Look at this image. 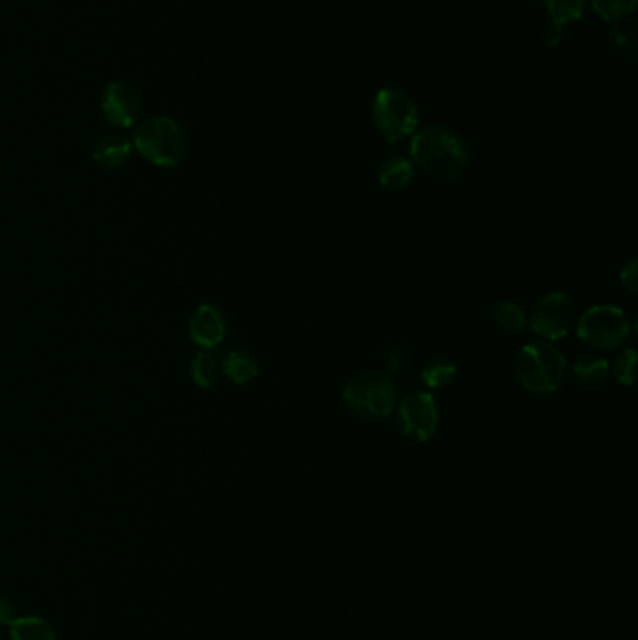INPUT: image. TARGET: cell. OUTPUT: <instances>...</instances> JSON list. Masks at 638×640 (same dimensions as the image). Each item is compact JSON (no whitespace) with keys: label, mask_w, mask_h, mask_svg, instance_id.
<instances>
[{"label":"cell","mask_w":638,"mask_h":640,"mask_svg":"<svg viewBox=\"0 0 638 640\" xmlns=\"http://www.w3.org/2000/svg\"><path fill=\"white\" fill-rule=\"evenodd\" d=\"M412 165L436 178H459L470 165V152L463 139L446 126H427L418 131L410 146Z\"/></svg>","instance_id":"obj_1"},{"label":"cell","mask_w":638,"mask_h":640,"mask_svg":"<svg viewBox=\"0 0 638 640\" xmlns=\"http://www.w3.org/2000/svg\"><path fill=\"white\" fill-rule=\"evenodd\" d=\"M566 375L567 358L549 341L526 343L515 356V377L526 392L534 395L558 392Z\"/></svg>","instance_id":"obj_2"},{"label":"cell","mask_w":638,"mask_h":640,"mask_svg":"<svg viewBox=\"0 0 638 640\" xmlns=\"http://www.w3.org/2000/svg\"><path fill=\"white\" fill-rule=\"evenodd\" d=\"M343 403L350 414L367 422H378L392 416L397 405V390L393 380L384 373H362L345 384Z\"/></svg>","instance_id":"obj_3"},{"label":"cell","mask_w":638,"mask_h":640,"mask_svg":"<svg viewBox=\"0 0 638 640\" xmlns=\"http://www.w3.org/2000/svg\"><path fill=\"white\" fill-rule=\"evenodd\" d=\"M133 145L146 161L158 167H176L188 154L186 133L169 117L145 120L133 135Z\"/></svg>","instance_id":"obj_4"},{"label":"cell","mask_w":638,"mask_h":640,"mask_svg":"<svg viewBox=\"0 0 638 640\" xmlns=\"http://www.w3.org/2000/svg\"><path fill=\"white\" fill-rule=\"evenodd\" d=\"M575 332L592 349H620L631 337V320L622 307L597 304L580 313Z\"/></svg>","instance_id":"obj_5"},{"label":"cell","mask_w":638,"mask_h":640,"mask_svg":"<svg viewBox=\"0 0 638 640\" xmlns=\"http://www.w3.org/2000/svg\"><path fill=\"white\" fill-rule=\"evenodd\" d=\"M418 105L401 88L380 90L373 102V122L388 145L399 143L418 128Z\"/></svg>","instance_id":"obj_6"},{"label":"cell","mask_w":638,"mask_h":640,"mask_svg":"<svg viewBox=\"0 0 638 640\" xmlns=\"http://www.w3.org/2000/svg\"><path fill=\"white\" fill-rule=\"evenodd\" d=\"M579 311L575 300L566 292L543 294L528 317V326L543 341H560L575 330Z\"/></svg>","instance_id":"obj_7"},{"label":"cell","mask_w":638,"mask_h":640,"mask_svg":"<svg viewBox=\"0 0 638 640\" xmlns=\"http://www.w3.org/2000/svg\"><path fill=\"white\" fill-rule=\"evenodd\" d=\"M395 420L401 435L414 444H425L435 437L440 414L435 395L427 390H412L395 405Z\"/></svg>","instance_id":"obj_8"},{"label":"cell","mask_w":638,"mask_h":640,"mask_svg":"<svg viewBox=\"0 0 638 640\" xmlns=\"http://www.w3.org/2000/svg\"><path fill=\"white\" fill-rule=\"evenodd\" d=\"M143 111L141 96L124 83H111L103 90L102 113L116 128H131Z\"/></svg>","instance_id":"obj_9"},{"label":"cell","mask_w":638,"mask_h":640,"mask_svg":"<svg viewBox=\"0 0 638 640\" xmlns=\"http://www.w3.org/2000/svg\"><path fill=\"white\" fill-rule=\"evenodd\" d=\"M225 332V315L219 307L203 304L193 311L189 319V337L201 349H216L225 339Z\"/></svg>","instance_id":"obj_10"},{"label":"cell","mask_w":638,"mask_h":640,"mask_svg":"<svg viewBox=\"0 0 638 640\" xmlns=\"http://www.w3.org/2000/svg\"><path fill=\"white\" fill-rule=\"evenodd\" d=\"M131 143L118 135L102 137L92 148V160L96 161L103 169H116L122 167L130 160Z\"/></svg>","instance_id":"obj_11"},{"label":"cell","mask_w":638,"mask_h":640,"mask_svg":"<svg viewBox=\"0 0 638 640\" xmlns=\"http://www.w3.org/2000/svg\"><path fill=\"white\" fill-rule=\"evenodd\" d=\"M221 371L232 384L244 386L259 375V362L247 350H231L221 362Z\"/></svg>","instance_id":"obj_12"},{"label":"cell","mask_w":638,"mask_h":640,"mask_svg":"<svg viewBox=\"0 0 638 640\" xmlns=\"http://www.w3.org/2000/svg\"><path fill=\"white\" fill-rule=\"evenodd\" d=\"M571 375L580 386L595 388L601 386L610 375V365L599 354H582L571 365Z\"/></svg>","instance_id":"obj_13"},{"label":"cell","mask_w":638,"mask_h":640,"mask_svg":"<svg viewBox=\"0 0 638 640\" xmlns=\"http://www.w3.org/2000/svg\"><path fill=\"white\" fill-rule=\"evenodd\" d=\"M414 178V165L406 158L393 156L384 161L378 169V184L388 191H401L408 188Z\"/></svg>","instance_id":"obj_14"},{"label":"cell","mask_w":638,"mask_h":640,"mask_svg":"<svg viewBox=\"0 0 638 640\" xmlns=\"http://www.w3.org/2000/svg\"><path fill=\"white\" fill-rule=\"evenodd\" d=\"M219 371H221V364H219L218 354L214 350H199L189 365L191 380L203 390H210L216 386Z\"/></svg>","instance_id":"obj_15"},{"label":"cell","mask_w":638,"mask_h":640,"mask_svg":"<svg viewBox=\"0 0 638 640\" xmlns=\"http://www.w3.org/2000/svg\"><path fill=\"white\" fill-rule=\"evenodd\" d=\"M10 640H58L55 627L42 616H17L10 624Z\"/></svg>","instance_id":"obj_16"},{"label":"cell","mask_w":638,"mask_h":640,"mask_svg":"<svg viewBox=\"0 0 638 640\" xmlns=\"http://www.w3.org/2000/svg\"><path fill=\"white\" fill-rule=\"evenodd\" d=\"M457 377V365L446 356H435L427 360L421 369V380L431 390H442L450 386Z\"/></svg>","instance_id":"obj_17"},{"label":"cell","mask_w":638,"mask_h":640,"mask_svg":"<svg viewBox=\"0 0 638 640\" xmlns=\"http://www.w3.org/2000/svg\"><path fill=\"white\" fill-rule=\"evenodd\" d=\"M494 322L508 334H521L528 328V315L517 302H498L493 311Z\"/></svg>","instance_id":"obj_18"},{"label":"cell","mask_w":638,"mask_h":640,"mask_svg":"<svg viewBox=\"0 0 638 640\" xmlns=\"http://www.w3.org/2000/svg\"><path fill=\"white\" fill-rule=\"evenodd\" d=\"M586 0H543V6L551 17L552 25L564 27L579 21L584 14Z\"/></svg>","instance_id":"obj_19"},{"label":"cell","mask_w":638,"mask_h":640,"mask_svg":"<svg viewBox=\"0 0 638 640\" xmlns=\"http://www.w3.org/2000/svg\"><path fill=\"white\" fill-rule=\"evenodd\" d=\"M610 38H612V44H614V49H616L620 60L624 62L625 66L635 68L637 66V34L629 27L616 25L614 29L610 30Z\"/></svg>","instance_id":"obj_20"},{"label":"cell","mask_w":638,"mask_h":640,"mask_svg":"<svg viewBox=\"0 0 638 640\" xmlns=\"http://www.w3.org/2000/svg\"><path fill=\"white\" fill-rule=\"evenodd\" d=\"M637 0H592L595 12L605 21L620 23L635 10Z\"/></svg>","instance_id":"obj_21"},{"label":"cell","mask_w":638,"mask_h":640,"mask_svg":"<svg viewBox=\"0 0 638 640\" xmlns=\"http://www.w3.org/2000/svg\"><path fill=\"white\" fill-rule=\"evenodd\" d=\"M635 369H637V352L633 349H624L612 364V375L618 384L633 386L635 382Z\"/></svg>","instance_id":"obj_22"},{"label":"cell","mask_w":638,"mask_h":640,"mask_svg":"<svg viewBox=\"0 0 638 640\" xmlns=\"http://www.w3.org/2000/svg\"><path fill=\"white\" fill-rule=\"evenodd\" d=\"M382 358H384V364H386V371H388V377L392 379V375H397L403 371L405 367V350L397 345H388L386 349L382 350Z\"/></svg>","instance_id":"obj_23"},{"label":"cell","mask_w":638,"mask_h":640,"mask_svg":"<svg viewBox=\"0 0 638 640\" xmlns=\"http://www.w3.org/2000/svg\"><path fill=\"white\" fill-rule=\"evenodd\" d=\"M620 283H622V287H624L625 291L629 292L631 296L637 294V259H631V261L627 262L624 268H622V272H620Z\"/></svg>","instance_id":"obj_24"},{"label":"cell","mask_w":638,"mask_h":640,"mask_svg":"<svg viewBox=\"0 0 638 640\" xmlns=\"http://www.w3.org/2000/svg\"><path fill=\"white\" fill-rule=\"evenodd\" d=\"M17 618L14 603L8 601L6 597L0 596V626H10Z\"/></svg>","instance_id":"obj_25"},{"label":"cell","mask_w":638,"mask_h":640,"mask_svg":"<svg viewBox=\"0 0 638 640\" xmlns=\"http://www.w3.org/2000/svg\"><path fill=\"white\" fill-rule=\"evenodd\" d=\"M562 36H564L562 27L551 25V27L543 30V44H545V47H556V45L562 42Z\"/></svg>","instance_id":"obj_26"}]
</instances>
